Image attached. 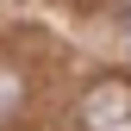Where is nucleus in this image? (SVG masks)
<instances>
[{
	"label": "nucleus",
	"mask_w": 131,
	"mask_h": 131,
	"mask_svg": "<svg viewBox=\"0 0 131 131\" xmlns=\"http://www.w3.org/2000/svg\"><path fill=\"white\" fill-rule=\"evenodd\" d=\"M81 125L88 131H131V81L125 75L94 81L88 100H81Z\"/></svg>",
	"instance_id": "obj_1"
},
{
	"label": "nucleus",
	"mask_w": 131,
	"mask_h": 131,
	"mask_svg": "<svg viewBox=\"0 0 131 131\" xmlns=\"http://www.w3.org/2000/svg\"><path fill=\"white\" fill-rule=\"evenodd\" d=\"M19 106H25V81L13 62H0V125H13L19 119Z\"/></svg>",
	"instance_id": "obj_2"
}]
</instances>
